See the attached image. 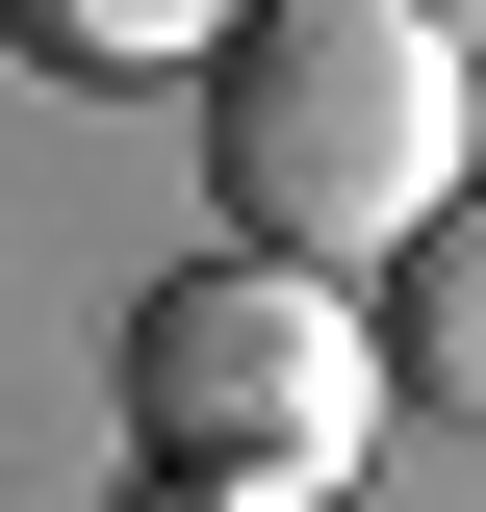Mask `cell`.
Here are the masks:
<instances>
[{
	"label": "cell",
	"mask_w": 486,
	"mask_h": 512,
	"mask_svg": "<svg viewBox=\"0 0 486 512\" xmlns=\"http://www.w3.org/2000/svg\"><path fill=\"white\" fill-rule=\"evenodd\" d=\"M359 333H384V410H461V436H486V180L359 282Z\"/></svg>",
	"instance_id": "3"
},
{
	"label": "cell",
	"mask_w": 486,
	"mask_h": 512,
	"mask_svg": "<svg viewBox=\"0 0 486 512\" xmlns=\"http://www.w3.org/2000/svg\"><path fill=\"white\" fill-rule=\"evenodd\" d=\"M231 26H256V0H0V52L77 77V103H103V77H205Z\"/></svg>",
	"instance_id": "4"
},
{
	"label": "cell",
	"mask_w": 486,
	"mask_h": 512,
	"mask_svg": "<svg viewBox=\"0 0 486 512\" xmlns=\"http://www.w3.org/2000/svg\"><path fill=\"white\" fill-rule=\"evenodd\" d=\"M205 205H231V256L384 282L461 205V52H435L410 0H256L231 52H205Z\"/></svg>",
	"instance_id": "1"
},
{
	"label": "cell",
	"mask_w": 486,
	"mask_h": 512,
	"mask_svg": "<svg viewBox=\"0 0 486 512\" xmlns=\"http://www.w3.org/2000/svg\"><path fill=\"white\" fill-rule=\"evenodd\" d=\"M128 512H333V487H231V461H128Z\"/></svg>",
	"instance_id": "5"
},
{
	"label": "cell",
	"mask_w": 486,
	"mask_h": 512,
	"mask_svg": "<svg viewBox=\"0 0 486 512\" xmlns=\"http://www.w3.org/2000/svg\"><path fill=\"white\" fill-rule=\"evenodd\" d=\"M103 384H128V461H231V487H333V461L384 436V333H359V282L231 256V231H205L180 282H128Z\"/></svg>",
	"instance_id": "2"
},
{
	"label": "cell",
	"mask_w": 486,
	"mask_h": 512,
	"mask_svg": "<svg viewBox=\"0 0 486 512\" xmlns=\"http://www.w3.org/2000/svg\"><path fill=\"white\" fill-rule=\"evenodd\" d=\"M410 26H435V52H486V0H410Z\"/></svg>",
	"instance_id": "6"
}]
</instances>
